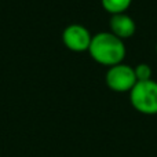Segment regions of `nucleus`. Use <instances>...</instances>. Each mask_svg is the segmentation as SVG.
<instances>
[{
    "label": "nucleus",
    "instance_id": "obj_8",
    "mask_svg": "<svg viewBox=\"0 0 157 157\" xmlns=\"http://www.w3.org/2000/svg\"><path fill=\"white\" fill-rule=\"evenodd\" d=\"M156 52H157V44H156Z\"/></svg>",
    "mask_w": 157,
    "mask_h": 157
},
{
    "label": "nucleus",
    "instance_id": "obj_2",
    "mask_svg": "<svg viewBox=\"0 0 157 157\" xmlns=\"http://www.w3.org/2000/svg\"><path fill=\"white\" fill-rule=\"evenodd\" d=\"M131 106L136 112L147 116L157 114V81H136L130 92Z\"/></svg>",
    "mask_w": 157,
    "mask_h": 157
},
{
    "label": "nucleus",
    "instance_id": "obj_3",
    "mask_svg": "<svg viewBox=\"0 0 157 157\" xmlns=\"http://www.w3.org/2000/svg\"><path fill=\"white\" fill-rule=\"evenodd\" d=\"M106 86L114 92H130L136 84V77L134 68L121 62L108 68L105 76Z\"/></svg>",
    "mask_w": 157,
    "mask_h": 157
},
{
    "label": "nucleus",
    "instance_id": "obj_7",
    "mask_svg": "<svg viewBox=\"0 0 157 157\" xmlns=\"http://www.w3.org/2000/svg\"><path fill=\"white\" fill-rule=\"evenodd\" d=\"M135 72V77L136 81H147L152 80L153 76V69L149 63H138V65L134 68Z\"/></svg>",
    "mask_w": 157,
    "mask_h": 157
},
{
    "label": "nucleus",
    "instance_id": "obj_1",
    "mask_svg": "<svg viewBox=\"0 0 157 157\" xmlns=\"http://www.w3.org/2000/svg\"><path fill=\"white\" fill-rule=\"evenodd\" d=\"M88 52L90 57L97 63L110 68L124 61L127 48L124 40L119 39L108 30V32H99L97 35H92Z\"/></svg>",
    "mask_w": 157,
    "mask_h": 157
},
{
    "label": "nucleus",
    "instance_id": "obj_6",
    "mask_svg": "<svg viewBox=\"0 0 157 157\" xmlns=\"http://www.w3.org/2000/svg\"><path fill=\"white\" fill-rule=\"evenodd\" d=\"M101 3L105 11L113 15V14L127 13L130 6L132 4V0H101Z\"/></svg>",
    "mask_w": 157,
    "mask_h": 157
},
{
    "label": "nucleus",
    "instance_id": "obj_4",
    "mask_svg": "<svg viewBox=\"0 0 157 157\" xmlns=\"http://www.w3.org/2000/svg\"><path fill=\"white\" fill-rule=\"evenodd\" d=\"M92 40V35L84 25L71 24L62 32V43L68 50L73 52L88 51Z\"/></svg>",
    "mask_w": 157,
    "mask_h": 157
},
{
    "label": "nucleus",
    "instance_id": "obj_5",
    "mask_svg": "<svg viewBox=\"0 0 157 157\" xmlns=\"http://www.w3.org/2000/svg\"><path fill=\"white\" fill-rule=\"evenodd\" d=\"M109 32L121 40H125L135 35L136 24L132 17H130L127 13L113 14L109 19Z\"/></svg>",
    "mask_w": 157,
    "mask_h": 157
}]
</instances>
